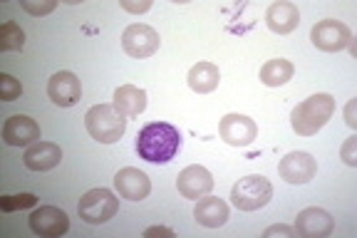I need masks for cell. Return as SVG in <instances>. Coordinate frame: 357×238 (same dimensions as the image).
<instances>
[{
  "label": "cell",
  "mask_w": 357,
  "mask_h": 238,
  "mask_svg": "<svg viewBox=\"0 0 357 238\" xmlns=\"http://www.w3.org/2000/svg\"><path fill=\"white\" fill-rule=\"evenodd\" d=\"M181 149V134L167 122H151L137 134V154L151 164H167Z\"/></svg>",
  "instance_id": "cell-1"
},
{
  "label": "cell",
  "mask_w": 357,
  "mask_h": 238,
  "mask_svg": "<svg viewBox=\"0 0 357 238\" xmlns=\"http://www.w3.org/2000/svg\"><path fill=\"white\" fill-rule=\"evenodd\" d=\"M333 112H335V100L330 94H325V92L312 94V97H307L305 102H301L296 110L290 112L293 132H296L298 137H312V134H318L320 129L328 124Z\"/></svg>",
  "instance_id": "cell-2"
},
{
  "label": "cell",
  "mask_w": 357,
  "mask_h": 238,
  "mask_svg": "<svg viewBox=\"0 0 357 238\" xmlns=\"http://www.w3.org/2000/svg\"><path fill=\"white\" fill-rule=\"evenodd\" d=\"M84 127L100 144H114L127 132V117L114 105H95L84 114Z\"/></svg>",
  "instance_id": "cell-3"
},
{
  "label": "cell",
  "mask_w": 357,
  "mask_h": 238,
  "mask_svg": "<svg viewBox=\"0 0 357 238\" xmlns=\"http://www.w3.org/2000/svg\"><path fill=\"white\" fill-rule=\"evenodd\" d=\"M271 199H273V186L261 174L238 179L231 188V201L238 211H258Z\"/></svg>",
  "instance_id": "cell-4"
},
{
  "label": "cell",
  "mask_w": 357,
  "mask_h": 238,
  "mask_svg": "<svg viewBox=\"0 0 357 238\" xmlns=\"http://www.w3.org/2000/svg\"><path fill=\"white\" fill-rule=\"evenodd\" d=\"M117 211H119V199L112 194L109 188H102V186L87 191L77 204L79 218L87 221V223H92V226L107 223L109 218L117 216Z\"/></svg>",
  "instance_id": "cell-5"
},
{
  "label": "cell",
  "mask_w": 357,
  "mask_h": 238,
  "mask_svg": "<svg viewBox=\"0 0 357 238\" xmlns=\"http://www.w3.org/2000/svg\"><path fill=\"white\" fill-rule=\"evenodd\" d=\"M310 40H312V45L323 52H340L352 43V33L342 20L328 17V20H320L312 25Z\"/></svg>",
  "instance_id": "cell-6"
},
{
  "label": "cell",
  "mask_w": 357,
  "mask_h": 238,
  "mask_svg": "<svg viewBox=\"0 0 357 238\" xmlns=\"http://www.w3.org/2000/svg\"><path fill=\"white\" fill-rule=\"evenodd\" d=\"M122 47L129 57L144 60V57H151L159 50V33L154 28H149V25L134 22L122 33Z\"/></svg>",
  "instance_id": "cell-7"
},
{
  "label": "cell",
  "mask_w": 357,
  "mask_h": 238,
  "mask_svg": "<svg viewBox=\"0 0 357 238\" xmlns=\"http://www.w3.org/2000/svg\"><path fill=\"white\" fill-rule=\"evenodd\" d=\"M218 134H221L223 142L231 147H248V144H253V139L258 137V127L251 117L236 114L234 112V114H226L221 122H218Z\"/></svg>",
  "instance_id": "cell-8"
},
{
  "label": "cell",
  "mask_w": 357,
  "mask_h": 238,
  "mask_svg": "<svg viewBox=\"0 0 357 238\" xmlns=\"http://www.w3.org/2000/svg\"><path fill=\"white\" fill-rule=\"evenodd\" d=\"M70 228V218L62 209L57 206H40L30 214V231L35 236H45V238H55L67 233Z\"/></svg>",
  "instance_id": "cell-9"
},
{
  "label": "cell",
  "mask_w": 357,
  "mask_h": 238,
  "mask_svg": "<svg viewBox=\"0 0 357 238\" xmlns=\"http://www.w3.org/2000/svg\"><path fill=\"white\" fill-rule=\"evenodd\" d=\"M176 188H178V194L184 196V199L199 201V199H204V196L211 194L213 177H211V172H208V169H204V166L191 164L176 177Z\"/></svg>",
  "instance_id": "cell-10"
},
{
  "label": "cell",
  "mask_w": 357,
  "mask_h": 238,
  "mask_svg": "<svg viewBox=\"0 0 357 238\" xmlns=\"http://www.w3.org/2000/svg\"><path fill=\"white\" fill-rule=\"evenodd\" d=\"M278 174L288 184H307L318 174V164L307 151H290L280 159Z\"/></svg>",
  "instance_id": "cell-11"
},
{
  "label": "cell",
  "mask_w": 357,
  "mask_h": 238,
  "mask_svg": "<svg viewBox=\"0 0 357 238\" xmlns=\"http://www.w3.org/2000/svg\"><path fill=\"white\" fill-rule=\"evenodd\" d=\"M47 97L55 102L57 107H75L82 100V84H79L77 75L75 73H55L47 82Z\"/></svg>",
  "instance_id": "cell-12"
},
{
  "label": "cell",
  "mask_w": 357,
  "mask_h": 238,
  "mask_svg": "<svg viewBox=\"0 0 357 238\" xmlns=\"http://www.w3.org/2000/svg\"><path fill=\"white\" fill-rule=\"evenodd\" d=\"M3 139H6L8 147H30L40 142V124L33 117L13 114L3 124Z\"/></svg>",
  "instance_id": "cell-13"
},
{
  "label": "cell",
  "mask_w": 357,
  "mask_h": 238,
  "mask_svg": "<svg viewBox=\"0 0 357 238\" xmlns=\"http://www.w3.org/2000/svg\"><path fill=\"white\" fill-rule=\"evenodd\" d=\"M335 231V221L328 211L318 209V206H310V209H303L296 218V233L303 238H325Z\"/></svg>",
  "instance_id": "cell-14"
},
{
  "label": "cell",
  "mask_w": 357,
  "mask_h": 238,
  "mask_svg": "<svg viewBox=\"0 0 357 238\" xmlns=\"http://www.w3.org/2000/svg\"><path fill=\"white\" fill-rule=\"evenodd\" d=\"M114 186H117L119 196L129 201H144L151 191V181L144 172L134 169V166H124L114 177Z\"/></svg>",
  "instance_id": "cell-15"
},
{
  "label": "cell",
  "mask_w": 357,
  "mask_h": 238,
  "mask_svg": "<svg viewBox=\"0 0 357 238\" xmlns=\"http://www.w3.org/2000/svg\"><path fill=\"white\" fill-rule=\"evenodd\" d=\"M22 161L30 172H50L62 161V149L60 144H52V142H35L25 149Z\"/></svg>",
  "instance_id": "cell-16"
},
{
  "label": "cell",
  "mask_w": 357,
  "mask_h": 238,
  "mask_svg": "<svg viewBox=\"0 0 357 238\" xmlns=\"http://www.w3.org/2000/svg\"><path fill=\"white\" fill-rule=\"evenodd\" d=\"M301 22V13H298L296 3H288V0H278L266 10V25L273 33L278 35H288L298 28Z\"/></svg>",
  "instance_id": "cell-17"
},
{
  "label": "cell",
  "mask_w": 357,
  "mask_h": 238,
  "mask_svg": "<svg viewBox=\"0 0 357 238\" xmlns=\"http://www.w3.org/2000/svg\"><path fill=\"white\" fill-rule=\"evenodd\" d=\"M194 216L204 228H218L229 221V206L223 199H216V196H204L196 204Z\"/></svg>",
  "instance_id": "cell-18"
},
{
  "label": "cell",
  "mask_w": 357,
  "mask_h": 238,
  "mask_svg": "<svg viewBox=\"0 0 357 238\" xmlns=\"http://www.w3.org/2000/svg\"><path fill=\"white\" fill-rule=\"evenodd\" d=\"M114 107L124 117H139L146 110V92L134 84H122L114 89Z\"/></svg>",
  "instance_id": "cell-19"
},
{
  "label": "cell",
  "mask_w": 357,
  "mask_h": 238,
  "mask_svg": "<svg viewBox=\"0 0 357 238\" xmlns=\"http://www.w3.org/2000/svg\"><path fill=\"white\" fill-rule=\"evenodd\" d=\"M186 80H189V87L194 89V92L208 94L218 87L221 75H218V67L213 65V62H199V65H194L189 70V77Z\"/></svg>",
  "instance_id": "cell-20"
},
{
  "label": "cell",
  "mask_w": 357,
  "mask_h": 238,
  "mask_svg": "<svg viewBox=\"0 0 357 238\" xmlns=\"http://www.w3.org/2000/svg\"><path fill=\"white\" fill-rule=\"evenodd\" d=\"M293 73H296V67L290 65L288 60L275 57V60H268L266 65L261 67V82L266 84V87H280V84H285L288 80H293Z\"/></svg>",
  "instance_id": "cell-21"
},
{
  "label": "cell",
  "mask_w": 357,
  "mask_h": 238,
  "mask_svg": "<svg viewBox=\"0 0 357 238\" xmlns=\"http://www.w3.org/2000/svg\"><path fill=\"white\" fill-rule=\"evenodd\" d=\"M25 47V33L17 22L8 20L3 22V28H0V50L3 52H20Z\"/></svg>",
  "instance_id": "cell-22"
},
{
  "label": "cell",
  "mask_w": 357,
  "mask_h": 238,
  "mask_svg": "<svg viewBox=\"0 0 357 238\" xmlns=\"http://www.w3.org/2000/svg\"><path fill=\"white\" fill-rule=\"evenodd\" d=\"M38 204V196L35 194H17V196H0V209L6 214H13V211H22L30 209V206Z\"/></svg>",
  "instance_id": "cell-23"
},
{
  "label": "cell",
  "mask_w": 357,
  "mask_h": 238,
  "mask_svg": "<svg viewBox=\"0 0 357 238\" xmlns=\"http://www.w3.org/2000/svg\"><path fill=\"white\" fill-rule=\"evenodd\" d=\"M22 94V84L20 80H15L13 75L3 73L0 75V100L3 102H13Z\"/></svg>",
  "instance_id": "cell-24"
},
{
  "label": "cell",
  "mask_w": 357,
  "mask_h": 238,
  "mask_svg": "<svg viewBox=\"0 0 357 238\" xmlns=\"http://www.w3.org/2000/svg\"><path fill=\"white\" fill-rule=\"evenodd\" d=\"M55 0H43V3H33V0H20V8L22 10H28L30 15L40 17V15H47V13L55 10Z\"/></svg>",
  "instance_id": "cell-25"
},
{
  "label": "cell",
  "mask_w": 357,
  "mask_h": 238,
  "mask_svg": "<svg viewBox=\"0 0 357 238\" xmlns=\"http://www.w3.org/2000/svg\"><path fill=\"white\" fill-rule=\"evenodd\" d=\"M355 149H357V137H350L345 142V147H342V161H345L347 166H357V154H355Z\"/></svg>",
  "instance_id": "cell-26"
},
{
  "label": "cell",
  "mask_w": 357,
  "mask_h": 238,
  "mask_svg": "<svg viewBox=\"0 0 357 238\" xmlns=\"http://www.w3.org/2000/svg\"><path fill=\"white\" fill-rule=\"evenodd\" d=\"M119 6L129 13H146L151 8V0H142V3H129V0H119Z\"/></svg>",
  "instance_id": "cell-27"
},
{
  "label": "cell",
  "mask_w": 357,
  "mask_h": 238,
  "mask_svg": "<svg viewBox=\"0 0 357 238\" xmlns=\"http://www.w3.org/2000/svg\"><path fill=\"white\" fill-rule=\"evenodd\" d=\"M268 236H288V238H293V236H296V228H290V226H271V228H266V231H263V238H268Z\"/></svg>",
  "instance_id": "cell-28"
},
{
  "label": "cell",
  "mask_w": 357,
  "mask_h": 238,
  "mask_svg": "<svg viewBox=\"0 0 357 238\" xmlns=\"http://www.w3.org/2000/svg\"><path fill=\"white\" fill-rule=\"evenodd\" d=\"M144 236H167V238H174V231L167 226H151L144 231Z\"/></svg>",
  "instance_id": "cell-29"
},
{
  "label": "cell",
  "mask_w": 357,
  "mask_h": 238,
  "mask_svg": "<svg viewBox=\"0 0 357 238\" xmlns=\"http://www.w3.org/2000/svg\"><path fill=\"white\" fill-rule=\"evenodd\" d=\"M352 112H355V100L350 102V105H347V124H350V127H355V114H352Z\"/></svg>",
  "instance_id": "cell-30"
}]
</instances>
